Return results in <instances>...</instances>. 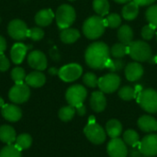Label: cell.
<instances>
[{
  "label": "cell",
  "instance_id": "cell-17",
  "mask_svg": "<svg viewBox=\"0 0 157 157\" xmlns=\"http://www.w3.org/2000/svg\"><path fill=\"white\" fill-rule=\"evenodd\" d=\"M90 105L94 111L101 112L106 109L107 100L102 91H95L90 98Z\"/></svg>",
  "mask_w": 157,
  "mask_h": 157
},
{
  "label": "cell",
  "instance_id": "cell-47",
  "mask_svg": "<svg viewBox=\"0 0 157 157\" xmlns=\"http://www.w3.org/2000/svg\"><path fill=\"white\" fill-rule=\"evenodd\" d=\"M50 73H52V75H55V74H58V72L55 70V69H51L50 70Z\"/></svg>",
  "mask_w": 157,
  "mask_h": 157
},
{
  "label": "cell",
  "instance_id": "cell-13",
  "mask_svg": "<svg viewBox=\"0 0 157 157\" xmlns=\"http://www.w3.org/2000/svg\"><path fill=\"white\" fill-rule=\"evenodd\" d=\"M107 151L110 157H127L128 155L126 144L120 138H113L109 143Z\"/></svg>",
  "mask_w": 157,
  "mask_h": 157
},
{
  "label": "cell",
  "instance_id": "cell-19",
  "mask_svg": "<svg viewBox=\"0 0 157 157\" xmlns=\"http://www.w3.org/2000/svg\"><path fill=\"white\" fill-rule=\"evenodd\" d=\"M138 126L143 132H155L157 130V121L152 116L144 115L138 120Z\"/></svg>",
  "mask_w": 157,
  "mask_h": 157
},
{
  "label": "cell",
  "instance_id": "cell-31",
  "mask_svg": "<svg viewBox=\"0 0 157 157\" xmlns=\"http://www.w3.org/2000/svg\"><path fill=\"white\" fill-rule=\"evenodd\" d=\"M75 114V108L69 105L66 107H63L59 111V118L63 121H69L73 119V117Z\"/></svg>",
  "mask_w": 157,
  "mask_h": 157
},
{
  "label": "cell",
  "instance_id": "cell-22",
  "mask_svg": "<svg viewBox=\"0 0 157 157\" xmlns=\"http://www.w3.org/2000/svg\"><path fill=\"white\" fill-rule=\"evenodd\" d=\"M60 38L63 43L71 44V43L75 42L80 38V32L75 29L67 28L62 30L60 34Z\"/></svg>",
  "mask_w": 157,
  "mask_h": 157
},
{
  "label": "cell",
  "instance_id": "cell-41",
  "mask_svg": "<svg viewBox=\"0 0 157 157\" xmlns=\"http://www.w3.org/2000/svg\"><path fill=\"white\" fill-rule=\"evenodd\" d=\"M10 66V63L8 59L2 53L0 54V71L1 72H6Z\"/></svg>",
  "mask_w": 157,
  "mask_h": 157
},
{
  "label": "cell",
  "instance_id": "cell-20",
  "mask_svg": "<svg viewBox=\"0 0 157 157\" xmlns=\"http://www.w3.org/2000/svg\"><path fill=\"white\" fill-rule=\"evenodd\" d=\"M45 81H46L45 75L40 71L32 72L29 74V75H27L25 78L26 84L32 87H40L45 84Z\"/></svg>",
  "mask_w": 157,
  "mask_h": 157
},
{
  "label": "cell",
  "instance_id": "cell-14",
  "mask_svg": "<svg viewBox=\"0 0 157 157\" xmlns=\"http://www.w3.org/2000/svg\"><path fill=\"white\" fill-rule=\"evenodd\" d=\"M28 63L29 64L38 70L42 71L47 67V59L45 54L40 51H33L28 56Z\"/></svg>",
  "mask_w": 157,
  "mask_h": 157
},
{
  "label": "cell",
  "instance_id": "cell-3",
  "mask_svg": "<svg viewBox=\"0 0 157 157\" xmlns=\"http://www.w3.org/2000/svg\"><path fill=\"white\" fill-rule=\"evenodd\" d=\"M128 53L136 62H147L152 58L150 45L143 40H132L128 45Z\"/></svg>",
  "mask_w": 157,
  "mask_h": 157
},
{
  "label": "cell",
  "instance_id": "cell-1",
  "mask_svg": "<svg viewBox=\"0 0 157 157\" xmlns=\"http://www.w3.org/2000/svg\"><path fill=\"white\" fill-rule=\"evenodd\" d=\"M86 64L95 70H101L107 67L110 60V50L109 46L101 41L90 44L85 53Z\"/></svg>",
  "mask_w": 157,
  "mask_h": 157
},
{
  "label": "cell",
  "instance_id": "cell-42",
  "mask_svg": "<svg viewBox=\"0 0 157 157\" xmlns=\"http://www.w3.org/2000/svg\"><path fill=\"white\" fill-rule=\"evenodd\" d=\"M156 0H133L134 3H136L139 6H150L153 3H155Z\"/></svg>",
  "mask_w": 157,
  "mask_h": 157
},
{
  "label": "cell",
  "instance_id": "cell-49",
  "mask_svg": "<svg viewBox=\"0 0 157 157\" xmlns=\"http://www.w3.org/2000/svg\"><path fill=\"white\" fill-rule=\"evenodd\" d=\"M155 63H157V55H156V56H155Z\"/></svg>",
  "mask_w": 157,
  "mask_h": 157
},
{
  "label": "cell",
  "instance_id": "cell-50",
  "mask_svg": "<svg viewBox=\"0 0 157 157\" xmlns=\"http://www.w3.org/2000/svg\"><path fill=\"white\" fill-rule=\"evenodd\" d=\"M69 1H75V0H69Z\"/></svg>",
  "mask_w": 157,
  "mask_h": 157
},
{
  "label": "cell",
  "instance_id": "cell-35",
  "mask_svg": "<svg viewBox=\"0 0 157 157\" xmlns=\"http://www.w3.org/2000/svg\"><path fill=\"white\" fill-rule=\"evenodd\" d=\"M145 17L149 24L157 29V5L151 6L150 7H148L145 13Z\"/></svg>",
  "mask_w": 157,
  "mask_h": 157
},
{
  "label": "cell",
  "instance_id": "cell-37",
  "mask_svg": "<svg viewBox=\"0 0 157 157\" xmlns=\"http://www.w3.org/2000/svg\"><path fill=\"white\" fill-rule=\"evenodd\" d=\"M83 82L89 87H96L98 86V78L93 73H86L83 77Z\"/></svg>",
  "mask_w": 157,
  "mask_h": 157
},
{
  "label": "cell",
  "instance_id": "cell-38",
  "mask_svg": "<svg viewBox=\"0 0 157 157\" xmlns=\"http://www.w3.org/2000/svg\"><path fill=\"white\" fill-rule=\"evenodd\" d=\"M124 66V62L121 60V59H110L107 64V67L108 69H109L111 72H119L121 71Z\"/></svg>",
  "mask_w": 157,
  "mask_h": 157
},
{
  "label": "cell",
  "instance_id": "cell-43",
  "mask_svg": "<svg viewBox=\"0 0 157 157\" xmlns=\"http://www.w3.org/2000/svg\"><path fill=\"white\" fill-rule=\"evenodd\" d=\"M6 49V41L4 39V37L0 35V54L4 53Z\"/></svg>",
  "mask_w": 157,
  "mask_h": 157
},
{
  "label": "cell",
  "instance_id": "cell-2",
  "mask_svg": "<svg viewBox=\"0 0 157 157\" xmlns=\"http://www.w3.org/2000/svg\"><path fill=\"white\" fill-rule=\"evenodd\" d=\"M106 22L103 17L92 16L88 17L83 25V32L89 40H96L102 36L106 29Z\"/></svg>",
  "mask_w": 157,
  "mask_h": 157
},
{
  "label": "cell",
  "instance_id": "cell-34",
  "mask_svg": "<svg viewBox=\"0 0 157 157\" xmlns=\"http://www.w3.org/2000/svg\"><path fill=\"white\" fill-rule=\"evenodd\" d=\"M106 25L111 29H117L121 26V16L117 13H112L107 16L105 19Z\"/></svg>",
  "mask_w": 157,
  "mask_h": 157
},
{
  "label": "cell",
  "instance_id": "cell-9",
  "mask_svg": "<svg viewBox=\"0 0 157 157\" xmlns=\"http://www.w3.org/2000/svg\"><path fill=\"white\" fill-rule=\"evenodd\" d=\"M83 73V68L78 63H69L63 66L59 71V77L64 82H73L78 79Z\"/></svg>",
  "mask_w": 157,
  "mask_h": 157
},
{
  "label": "cell",
  "instance_id": "cell-6",
  "mask_svg": "<svg viewBox=\"0 0 157 157\" xmlns=\"http://www.w3.org/2000/svg\"><path fill=\"white\" fill-rule=\"evenodd\" d=\"M87 96L86 89L81 85H74L70 86L65 94V98L69 105L73 107H77L85 101Z\"/></svg>",
  "mask_w": 157,
  "mask_h": 157
},
{
  "label": "cell",
  "instance_id": "cell-28",
  "mask_svg": "<svg viewBox=\"0 0 157 157\" xmlns=\"http://www.w3.org/2000/svg\"><path fill=\"white\" fill-rule=\"evenodd\" d=\"M123 142L129 146L135 147L140 144V138L138 133L133 130H127L123 134Z\"/></svg>",
  "mask_w": 157,
  "mask_h": 157
},
{
  "label": "cell",
  "instance_id": "cell-21",
  "mask_svg": "<svg viewBox=\"0 0 157 157\" xmlns=\"http://www.w3.org/2000/svg\"><path fill=\"white\" fill-rule=\"evenodd\" d=\"M54 18V14L51 9H42L39 11L35 17L36 23L40 27L49 26Z\"/></svg>",
  "mask_w": 157,
  "mask_h": 157
},
{
  "label": "cell",
  "instance_id": "cell-26",
  "mask_svg": "<svg viewBox=\"0 0 157 157\" xmlns=\"http://www.w3.org/2000/svg\"><path fill=\"white\" fill-rule=\"evenodd\" d=\"M106 131L110 138H119L122 132V125L118 120H110L106 124Z\"/></svg>",
  "mask_w": 157,
  "mask_h": 157
},
{
  "label": "cell",
  "instance_id": "cell-4",
  "mask_svg": "<svg viewBox=\"0 0 157 157\" xmlns=\"http://www.w3.org/2000/svg\"><path fill=\"white\" fill-rule=\"evenodd\" d=\"M75 10L69 5L60 6L55 14L57 25L61 29L69 28L75 22Z\"/></svg>",
  "mask_w": 157,
  "mask_h": 157
},
{
  "label": "cell",
  "instance_id": "cell-18",
  "mask_svg": "<svg viewBox=\"0 0 157 157\" xmlns=\"http://www.w3.org/2000/svg\"><path fill=\"white\" fill-rule=\"evenodd\" d=\"M28 51V47L22 43H16L14 44V46L11 49L10 52V55H11V59L13 61L14 63L16 64H19L23 62L26 53Z\"/></svg>",
  "mask_w": 157,
  "mask_h": 157
},
{
  "label": "cell",
  "instance_id": "cell-30",
  "mask_svg": "<svg viewBox=\"0 0 157 157\" xmlns=\"http://www.w3.org/2000/svg\"><path fill=\"white\" fill-rule=\"evenodd\" d=\"M128 53V46L123 43H116L110 49V55L115 59H121Z\"/></svg>",
  "mask_w": 157,
  "mask_h": 157
},
{
  "label": "cell",
  "instance_id": "cell-5",
  "mask_svg": "<svg viewBox=\"0 0 157 157\" xmlns=\"http://www.w3.org/2000/svg\"><path fill=\"white\" fill-rule=\"evenodd\" d=\"M138 103L146 112H157V91L152 88L142 90L138 96Z\"/></svg>",
  "mask_w": 157,
  "mask_h": 157
},
{
  "label": "cell",
  "instance_id": "cell-46",
  "mask_svg": "<svg viewBox=\"0 0 157 157\" xmlns=\"http://www.w3.org/2000/svg\"><path fill=\"white\" fill-rule=\"evenodd\" d=\"M114 1L118 4H127V3L131 2V0H114Z\"/></svg>",
  "mask_w": 157,
  "mask_h": 157
},
{
  "label": "cell",
  "instance_id": "cell-24",
  "mask_svg": "<svg viewBox=\"0 0 157 157\" xmlns=\"http://www.w3.org/2000/svg\"><path fill=\"white\" fill-rule=\"evenodd\" d=\"M16 132L8 125H3L0 127V140L7 144H12L16 141Z\"/></svg>",
  "mask_w": 157,
  "mask_h": 157
},
{
  "label": "cell",
  "instance_id": "cell-11",
  "mask_svg": "<svg viewBox=\"0 0 157 157\" xmlns=\"http://www.w3.org/2000/svg\"><path fill=\"white\" fill-rule=\"evenodd\" d=\"M7 31L12 39L16 40H21L28 37L29 29L24 21L20 19H14L9 22Z\"/></svg>",
  "mask_w": 157,
  "mask_h": 157
},
{
  "label": "cell",
  "instance_id": "cell-29",
  "mask_svg": "<svg viewBox=\"0 0 157 157\" xmlns=\"http://www.w3.org/2000/svg\"><path fill=\"white\" fill-rule=\"evenodd\" d=\"M15 145L16 147L22 151V150H25V149H28L31 144H32V139L30 137V135L27 134V133H23V134H20L19 136H17L16 138V141H15Z\"/></svg>",
  "mask_w": 157,
  "mask_h": 157
},
{
  "label": "cell",
  "instance_id": "cell-32",
  "mask_svg": "<svg viewBox=\"0 0 157 157\" xmlns=\"http://www.w3.org/2000/svg\"><path fill=\"white\" fill-rule=\"evenodd\" d=\"M0 157H21L20 150L14 144H7L0 152Z\"/></svg>",
  "mask_w": 157,
  "mask_h": 157
},
{
  "label": "cell",
  "instance_id": "cell-45",
  "mask_svg": "<svg viewBox=\"0 0 157 157\" xmlns=\"http://www.w3.org/2000/svg\"><path fill=\"white\" fill-rule=\"evenodd\" d=\"M141 155H142L141 152L138 153L137 151L132 150V154H131V157H141Z\"/></svg>",
  "mask_w": 157,
  "mask_h": 157
},
{
  "label": "cell",
  "instance_id": "cell-39",
  "mask_svg": "<svg viewBox=\"0 0 157 157\" xmlns=\"http://www.w3.org/2000/svg\"><path fill=\"white\" fill-rule=\"evenodd\" d=\"M155 30H156V29L154 26H152L151 24H148V25H146V26H144L143 28V29H142V36L146 40H152L153 37L155 34Z\"/></svg>",
  "mask_w": 157,
  "mask_h": 157
},
{
  "label": "cell",
  "instance_id": "cell-25",
  "mask_svg": "<svg viewBox=\"0 0 157 157\" xmlns=\"http://www.w3.org/2000/svg\"><path fill=\"white\" fill-rule=\"evenodd\" d=\"M118 39L125 45H129L133 40V31L128 25H123L118 29Z\"/></svg>",
  "mask_w": 157,
  "mask_h": 157
},
{
  "label": "cell",
  "instance_id": "cell-40",
  "mask_svg": "<svg viewBox=\"0 0 157 157\" xmlns=\"http://www.w3.org/2000/svg\"><path fill=\"white\" fill-rule=\"evenodd\" d=\"M43 36H44V32L40 28H32L29 29L28 37L33 40H40L43 38Z\"/></svg>",
  "mask_w": 157,
  "mask_h": 157
},
{
  "label": "cell",
  "instance_id": "cell-12",
  "mask_svg": "<svg viewBox=\"0 0 157 157\" xmlns=\"http://www.w3.org/2000/svg\"><path fill=\"white\" fill-rule=\"evenodd\" d=\"M139 150L146 157L157 155V135L151 134L143 138L139 144Z\"/></svg>",
  "mask_w": 157,
  "mask_h": 157
},
{
  "label": "cell",
  "instance_id": "cell-51",
  "mask_svg": "<svg viewBox=\"0 0 157 157\" xmlns=\"http://www.w3.org/2000/svg\"><path fill=\"white\" fill-rule=\"evenodd\" d=\"M156 40H157V33H156Z\"/></svg>",
  "mask_w": 157,
  "mask_h": 157
},
{
  "label": "cell",
  "instance_id": "cell-27",
  "mask_svg": "<svg viewBox=\"0 0 157 157\" xmlns=\"http://www.w3.org/2000/svg\"><path fill=\"white\" fill-rule=\"evenodd\" d=\"M93 8L98 16L104 17L109 12V3L108 0H94Z\"/></svg>",
  "mask_w": 157,
  "mask_h": 157
},
{
  "label": "cell",
  "instance_id": "cell-16",
  "mask_svg": "<svg viewBox=\"0 0 157 157\" xmlns=\"http://www.w3.org/2000/svg\"><path fill=\"white\" fill-rule=\"evenodd\" d=\"M2 115L3 117L8 121H11V122H15V121H17L21 116H22V112L20 110V109L15 105H11V104H6V105H4L2 107Z\"/></svg>",
  "mask_w": 157,
  "mask_h": 157
},
{
  "label": "cell",
  "instance_id": "cell-44",
  "mask_svg": "<svg viewBox=\"0 0 157 157\" xmlns=\"http://www.w3.org/2000/svg\"><path fill=\"white\" fill-rule=\"evenodd\" d=\"M75 109H76L77 113H78L80 116H83V115L86 114V107H85L83 104H81V105H79V106H77V107H75Z\"/></svg>",
  "mask_w": 157,
  "mask_h": 157
},
{
  "label": "cell",
  "instance_id": "cell-33",
  "mask_svg": "<svg viewBox=\"0 0 157 157\" xmlns=\"http://www.w3.org/2000/svg\"><path fill=\"white\" fill-rule=\"evenodd\" d=\"M119 97L126 101L132 100L136 97V91L134 90V88H132L130 86H123L120 89L119 91Z\"/></svg>",
  "mask_w": 157,
  "mask_h": 157
},
{
  "label": "cell",
  "instance_id": "cell-10",
  "mask_svg": "<svg viewBox=\"0 0 157 157\" xmlns=\"http://www.w3.org/2000/svg\"><path fill=\"white\" fill-rule=\"evenodd\" d=\"M30 95L29 88L27 84L21 83V84H16L14 86L11 87L8 93L9 99L16 103V104H21L26 102Z\"/></svg>",
  "mask_w": 157,
  "mask_h": 157
},
{
  "label": "cell",
  "instance_id": "cell-36",
  "mask_svg": "<svg viewBox=\"0 0 157 157\" xmlns=\"http://www.w3.org/2000/svg\"><path fill=\"white\" fill-rule=\"evenodd\" d=\"M26 73L23 68L21 67H16L11 72V77L14 80L16 84H21L26 78Z\"/></svg>",
  "mask_w": 157,
  "mask_h": 157
},
{
  "label": "cell",
  "instance_id": "cell-8",
  "mask_svg": "<svg viewBox=\"0 0 157 157\" xmlns=\"http://www.w3.org/2000/svg\"><path fill=\"white\" fill-rule=\"evenodd\" d=\"M120 85L121 77L114 73L108 74L98 79V87L103 93H113L120 87Z\"/></svg>",
  "mask_w": 157,
  "mask_h": 157
},
{
  "label": "cell",
  "instance_id": "cell-7",
  "mask_svg": "<svg viewBox=\"0 0 157 157\" xmlns=\"http://www.w3.org/2000/svg\"><path fill=\"white\" fill-rule=\"evenodd\" d=\"M86 138L95 144H101L106 140V132L104 129L96 122H89L84 129Z\"/></svg>",
  "mask_w": 157,
  "mask_h": 157
},
{
  "label": "cell",
  "instance_id": "cell-15",
  "mask_svg": "<svg viewBox=\"0 0 157 157\" xmlns=\"http://www.w3.org/2000/svg\"><path fill=\"white\" fill-rule=\"evenodd\" d=\"M144 75V67L139 63H130L125 67V76L128 81L134 82L139 80Z\"/></svg>",
  "mask_w": 157,
  "mask_h": 157
},
{
  "label": "cell",
  "instance_id": "cell-23",
  "mask_svg": "<svg viewBox=\"0 0 157 157\" xmlns=\"http://www.w3.org/2000/svg\"><path fill=\"white\" fill-rule=\"evenodd\" d=\"M121 14L126 20H133L139 14V6L133 1L129 2L123 6Z\"/></svg>",
  "mask_w": 157,
  "mask_h": 157
},
{
  "label": "cell",
  "instance_id": "cell-48",
  "mask_svg": "<svg viewBox=\"0 0 157 157\" xmlns=\"http://www.w3.org/2000/svg\"><path fill=\"white\" fill-rule=\"evenodd\" d=\"M4 105H5V104H4V100H3V98L0 97V108H2Z\"/></svg>",
  "mask_w": 157,
  "mask_h": 157
}]
</instances>
